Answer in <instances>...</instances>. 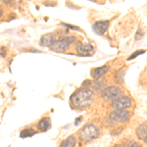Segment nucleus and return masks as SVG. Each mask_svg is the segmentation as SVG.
<instances>
[{"label":"nucleus","mask_w":147,"mask_h":147,"mask_svg":"<svg viewBox=\"0 0 147 147\" xmlns=\"http://www.w3.org/2000/svg\"><path fill=\"white\" fill-rule=\"evenodd\" d=\"M94 99H95V94L93 91L88 88L82 87L71 96L70 103L76 109H84L90 106Z\"/></svg>","instance_id":"obj_1"},{"label":"nucleus","mask_w":147,"mask_h":147,"mask_svg":"<svg viewBox=\"0 0 147 147\" xmlns=\"http://www.w3.org/2000/svg\"><path fill=\"white\" fill-rule=\"evenodd\" d=\"M99 136V129H97L96 125L88 124L85 125L80 131V136L84 142H89L93 139L97 138Z\"/></svg>","instance_id":"obj_2"},{"label":"nucleus","mask_w":147,"mask_h":147,"mask_svg":"<svg viewBox=\"0 0 147 147\" xmlns=\"http://www.w3.org/2000/svg\"><path fill=\"white\" fill-rule=\"evenodd\" d=\"M121 95H123V90L115 85L105 87L101 92V97L105 100H116Z\"/></svg>","instance_id":"obj_3"},{"label":"nucleus","mask_w":147,"mask_h":147,"mask_svg":"<svg viewBox=\"0 0 147 147\" xmlns=\"http://www.w3.org/2000/svg\"><path fill=\"white\" fill-rule=\"evenodd\" d=\"M76 37L75 36H67V37H63V38L56 40L54 42V44L52 45V49L56 51H65L68 49V47L70 46V44H72L73 42L76 41Z\"/></svg>","instance_id":"obj_4"},{"label":"nucleus","mask_w":147,"mask_h":147,"mask_svg":"<svg viewBox=\"0 0 147 147\" xmlns=\"http://www.w3.org/2000/svg\"><path fill=\"white\" fill-rule=\"evenodd\" d=\"M132 105V100L129 96H121L113 101L112 107L115 110H125Z\"/></svg>","instance_id":"obj_5"},{"label":"nucleus","mask_w":147,"mask_h":147,"mask_svg":"<svg viewBox=\"0 0 147 147\" xmlns=\"http://www.w3.org/2000/svg\"><path fill=\"white\" fill-rule=\"evenodd\" d=\"M111 120L117 123H125L127 122L130 118V114L129 111L125 110H115L110 115Z\"/></svg>","instance_id":"obj_6"},{"label":"nucleus","mask_w":147,"mask_h":147,"mask_svg":"<svg viewBox=\"0 0 147 147\" xmlns=\"http://www.w3.org/2000/svg\"><path fill=\"white\" fill-rule=\"evenodd\" d=\"M109 25H110L109 21H98V22H95L93 24L92 30H94V32H95L96 34L102 35L107 32Z\"/></svg>","instance_id":"obj_7"},{"label":"nucleus","mask_w":147,"mask_h":147,"mask_svg":"<svg viewBox=\"0 0 147 147\" xmlns=\"http://www.w3.org/2000/svg\"><path fill=\"white\" fill-rule=\"evenodd\" d=\"M77 52L80 56H90L94 53V47L89 43H80L77 46Z\"/></svg>","instance_id":"obj_8"},{"label":"nucleus","mask_w":147,"mask_h":147,"mask_svg":"<svg viewBox=\"0 0 147 147\" xmlns=\"http://www.w3.org/2000/svg\"><path fill=\"white\" fill-rule=\"evenodd\" d=\"M108 71H109L108 66H102V67L95 68L91 71V77L93 78L95 80H99V79H101L104 75H106Z\"/></svg>","instance_id":"obj_9"},{"label":"nucleus","mask_w":147,"mask_h":147,"mask_svg":"<svg viewBox=\"0 0 147 147\" xmlns=\"http://www.w3.org/2000/svg\"><path fill=\"white\" fill-rule=\"evenodd\" d=\"M55 36L52 34H46L42 35L40 38V45L42 46H52L55 42Z\"/></svg>","instance_id":"obj_10"},{"label":"nucleus","mask_w":147,"mask_h":147,"mask_svg":"<svg viewBox=\"0 0 147 147\" xmlns=\"http://www.w3.org/2000/svg\"><path fill=\"white\" fill-rule=\"evenodd\" d=\"M50 127H51V122L48 117L42 118L38 122V124H37V129H38L39 131H42V132L47 131V130L50 129Z\"/></svg>","instance_id":"obj_11"},{"label":"nucleus","mask_w":147,"mask_h":147,"mask_svg":"<svg viewBox=\"0 0 147 147\" xmlns=\"http://www.w3.org/2000/svg\"><path fill=\"white\" fill-rule=\"evenodd\" d=\"M77 144V139L74 136L67 137L62 143L60 144V147H75Z\"/></svg>","instance_id":"obj_12"},{"label":"nucleus","mask_w":147,"mask_h":147,"mask_svg":"<svg viewBox=\"0 0 147 147\" xmlns=\"http://www.w3.org/2000/svg\"><path fill=\"white\" fill-rule=\"evenodd\" d=\"M137 136L143 139L147 136V125H140L136 129Z\"/></svg>","instance_id":"obj_13"},{"label":"nucleus","mask_w":147,"mask_h":147,"mask_svg":"<svg viewBox=\"0 0 147 147\" xmlns=\"http://www.w3.org/2000/svg\"><path fill=\"white\" fill-rule=\"evenodd\" d=\"M35 134H36V131H35L34 129H24V130L21 131L20 137H22V138H26V137H32V136H34Z\"/></svg>","instance_id":"obj_14"},{"label":"nucleus","mask_w":147,"mask_h":147,"mask_svg":"<svg viewBox=\"0 0 147 147\" xmlns=\"http://www.w3.org/2000/svg\"><path fill=\"white\" fill-rule=\"evenodd\" d=\"M125 69H122V70L118 71L115 75V80L118 84H123L124 82V76H125Z\"/></svg>","instance_id":"obj_15"},{"label":"nucleus","mask_w":147,"mask_h":147,"mask_svg":"<svg viewBox=\"0 0 147 147\" xmlns=\"http://www.w3.org/2000/svg\"><path fill=\"white\" fill-rule=\"evenodd\" d=\"M106 84L105 80H94V84H93V86L95 88V90H100L102 88V86H104Z\"/></svg>","instance_id":"obj_16"},{"label":"nucleus","mask_w":147,"mask_h":147,"mask_svg":"<svg viewBox=\"0 0 147 147\" xmlns=\"http://www.w3.org/2000/svg\"><path fill=\"white\" fill-rule=\"evenodd\" d=\"M143 53H145V50H137L136 52H134V53L127 58V60H132V59L136 58L138 55H141V54H143Z\"/></svg>","instance_id":"obj_17"},{"label":"nucleus","mask_w":147,"mask_h":147,"mask_svg":"<svg viewBox=\"0 0 147 147\" xmlns=\"http://www.w3.org/2000/svg\"><path fill=\"white\" fill-rule=\"evenodd\" d=\"M127 146L129 147H142L140 144L136 141H129V143H127Z\"/></svg>","instance_id":"obj_18"},{"label":"nucleus","mask_w":147,"mask_h":147,"mask_svg":"<svg viewBox=\"0 0 147 147\" xmlns=\"http://www.w3.org/2000/svg\"><path fill=\"white\" fill-rule=\"evenodd\" d=\"M142 36H143V32H142L141 30H138L136 34V40H138L139 38H141Z\"/></svg>","instance_id":"obj_19"},{"label":"nucleus","mask_w":147,"mask_h":147,"mask_svg":"<svg viewBox=\"0 0 147 147\" xmlns=\"http://www.w3.org/2000/svg\"><path fill=\"white\" fill-rule=\"evenodd\" d=\"M62 25H63V26H65V27L69 28H72V30H80V28H78V27H74V26H70V25H68V24H65V23H62Z\"/></svg>","instance_id":"obj_20"},{"label":"nucleus","mask_w":147,"mask_h":147,"mask_svg":"<svg viewBox=\"0 0 147 147\" xmlns=\"http://www.w3.org/2000/svg\"><path fill=\"white\" fill-rule=\"evenodd\" d=\"M85 84L89 85V84H90V82H89V80H85V82H82V87H84Z\"/></svg>","instance_id":"obj_21"},{"label":"nucleus","mask_w":147,"mask_h":147,"mask_svg":"<svg viewBox=\"0 0 147 147\" xmlns=\"http://www.w3.org/2000/svg\"><path fill=\"white\" fill-rule=\"evenodd\" d=\"M2 16H3V8L0 6V18H1Z\"/></svg>","instance_id":"obj_22"},{"label":"nucleus","mask_w":147,"mask_h":147,"mask_svg":"<svg viewBox=\"0 0 147 147\" xmlns=\"http://www.w3.org/2000/svg\"><path fill=\"white\" fill-rule=\"evenodd\" d=\"M143 140H144V142H145V143H147V136H146L145 137H144Z\"/></svg>","instance_id":"obj_23"},{"label":"nucleus","mask_w":147,"mask_h":147,"mask_svg":"<svg viewBox=\"0 0 147 147\" xmlns=\"http://www.w3.org/2000/svg\"><path fill=\"white\" fill-rule=\"evenodd\" d=\"M114 147H125L124 145H115Z\"/></svg>","instance_id":"obj_24"}]
</instances>
